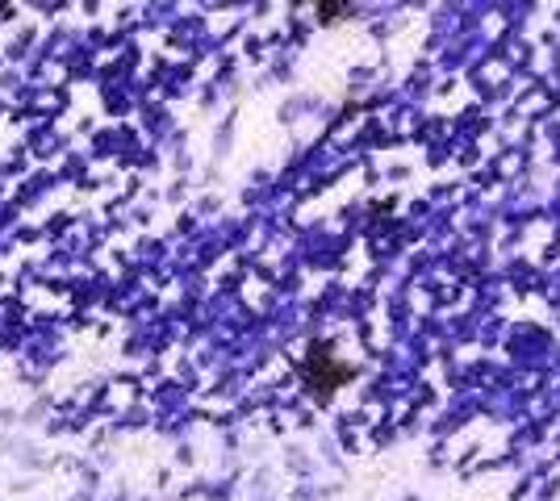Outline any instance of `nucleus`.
<instances>
[{"label": "nucleus", "instance_id": "obj_1", "mask_svg": "<svg viewBox=\"0 0 560 501\" xmlns=\"http://www.w3.org/2000/svg\"><path fill=\"white\" fill-rule=\"evenodd\" d=\"M306 380H310V389H318V397L326 401L339 385H347V380H352V368L331 360V347H314L310 351V364H306Z\"/></svg>", "mask_w": 560, "mask_h": 501}]
</instances>
